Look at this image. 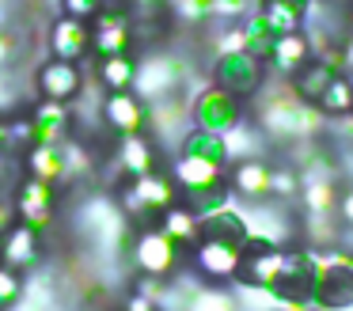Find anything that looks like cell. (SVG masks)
I'll return each instance as SVG.
<instances>
[{
    "mask_svg": "<svg viewBox=\"0 0 353 311\" xmlns=\"http://www.w3.org/2000/svg\"><path fill=\"white\" fill-rule=\"evenodd\" d=\"M183 201V194H179L175 179L171 174H163L160 167L148 174H141V179H130V186L122 190V205L133 212V217H156L160 220L163 212L171 209V205Z\"/></svg>",
    "mask_w": 353,
    "mask_h": 311,
    "instance_id": "1",
    "label": "cell"
},
{
    "mask_svg": "<svg viewBox=\"0 0 353 311\" xmlns=\"http://www.w3.org/2000/svg\"><path fill=\"white\" fill-rule=\"evenodd\" d=\"M312 308H319V311H350L353 308V254L323 250Z\"/></svg>",
    "mask_w": 353,
    "mask_h": 311,
    "instance_id": "2",
    "label": "cell"
},
{
    "mask_svg": "<svg viewBox=\"0 0 353 311\" xmlns=\"http://www.w3.org/2000/svg\"><path fill=\"white\" fill-rule=\"evenodd\" d=\"M213 83L247 103L251 95H259V91L266 88V61L251 57L247 50L221 53V57L213 61Z\"/></svg>",
    "mask_w": 353,
    "mask_h": 311,
    "instance_id": "3",
    "label": "cell"
},
{
    "mask_svg": "<svg viewBox=\"0 0 353 311\" xmlns=\"http://www.w3.org/2000/svg\"><path fill=\"white\" fill-rule=\"evenodd\" d=\"M247 114V103L236 95H228L224 88H216V83H209L205 91H198L190 103V121L198 129H209V133H228L232 126H239V121Z\"/></svg>",
    "mask_w": 353,
    "mask_h": 311,
    "instance_id": "4",
    "label": "cell"
},
{
    "mask_svg": "<svg viewBox=\"0 0 353 311\" xmlns=\"http://www.w3.org/2000/svg\"><path fill=\"white\" fill-rule=\"evenodd\" d=\"M179 258H183V247L163 232L160 224H148L145 232L133 239V262L145 277H163L168 281L171 273L179 270Z\"/></svg>",
    "mask_w": 353,
    "mask_h": 311,
    "instance_id": "5",
    "label": "cell"
},
{
    "mask_svg": "<svg viewBox=\"0 0 353 311\" xmlns=\"http://www.w3.org/2000/svg\"><path fill=\"white\" fill-rule=\"evenodd\" d=\"M133 19L125 8H103L92 19V53L99 57H118V53H133Z\"/></svg>",
    "mask_w": 353,
    "mask_h": 311,
    "instance_id": "6",
    "label": "cell"
},
{
    "mask_svg": "<svg viewBox=\"0 0 353 311\" xmlns=\"http://www.w3.org/2000/svg\"><path fill=\"white\" fill-rule=\"evenodd\" d=\"M194 265L198 273L209 281V285H224V281H236L239 277V262H243V247H232V243H213V239H201L194 247Z\"/></svg>",
    "mask_w": 353,
    "mask_h": 311,
    "instance_id": "7",
    "label": "cell"
},
{
    "mask_svg": "<svg viewBox=\"0 0 353 311\" xmlns=\"http://www.w3.org/2000/svg\"><path fill=\"white\" fill-rule=\"evenodd\" d=\"M34 88H39V99H54V103H72L84 88V72H80L77 61H57L50 57L46 65L34 76Z\"/></svg>",
    "mask_w": 353,
    "mask_h": 311,
    "instance_id": "8",
    "label": "cell"
},
{
    "mask_svg": "<svg viewBox=\"0 0 353 311\" xmlns=\"http://www.w3.org/2000/svg\"><path fill=\"white\" fill-rule=\"evenodd\" d=\"M103 121H107L110 133H118V137L145 133L148 106H145V99L133 95V91H110V95L103 99Z\"/></svg>",
    "mask_w": 353,
    "mask_h": 311,
    "instance_id": "9",
    "label": "cell"
},
{
    "mask_svg": "<svg viewBox=\"0 0 353 311\" xmlns=\"http://www.w3.org/2000/svg\"><path fill=\"white\" fill-rule=\"evenodd\" d=\"M50 53L57 61H84L92 53V23L77 15H57L50 27Z\"/></svg>",
    "mask_w": 353,
    "mask_h": 311,
    "instance_id": "10",
    "label": "cell"
},
{
    "mask_svg": "<svg viewBox=\"0 0 353 311\" xmlns=\"http://www.w3.org/2000/svg\"><path fill=\"white\" fill-rule=\"evenodd\" d=\"M54 205H57V194L50 182L27 179L16 194V217H19V224H31L39 232H46L54 224Z\"/></svg>",
    "mask_w": 353,
    "mask_h": 311,
    "instance_id": "11",
    "label": "cell"
},
{
    "mask_svg": "<svg viewBox=\"0 0 353 311\" xmlns=\"http://www.w3.org/2000/svg\"><path fill=\"white\" fill-rule=\"evenodd\" d=\"M72 129V114L69 103H54V99H42L31 110V144H65Z\"/></svg>",
    "mask_w": 353,
    "mask_h": 311,
    "instance_id": "12",
    "label": "cell"
},
{
    "mask_svg": "<svg viewBox=\"0 0 353 311\" xmlns=\"http://www.w3.org/2000/svg\"><path fill=\"white\" fill-rule=\"evenodd\" d=\"M179 80H183V68H179V61H171V57H152L148 65H137V83H133V88H137L141 95L148 99V103H160V99H171V95H175Z\"/></svg>",
    "mask_w": 353,
    "mask_h": 311,
    "instance_id": "13",
    "label": "cell"
},
{
    "mask_svg": "<svg viewBox=\"0 0 353 311\" xmlns=\"http://www.w3.org/2000/svg\"><path fill=\"white\" fill-rule=\"evenodd\" d=\"M171 179H175L179 194H194V190L201 186H213V182H224L228 179V171H224V163H213V159H198V156H183L179 152L175 163H171Z\"/></svg>",
    "mask_w": 353,
    "mask_h": 311,
    "instance_id": "14",
    "label": "cell"
},
{
    "mask_svg": "<svg viewBox=\"0 0 353 311\" xmlns=\"http://www.w3.org/2000/svg\"><path fill=\"white\" fill-rule=\"evenodd\" d=\"M270 179H274V163H266V159H239L228 171V186L247 201H266Z\"/></svg>",
    "mask_w": 353,
    "mask_h": 311,
    "instance_id": "15",
    "label": "cell"
},
{
    "mask_svg": "<svg viewBox=\"0 0 353 311\" xmlns=\"http://www.w3.org/2000/svg\"><path fill=\"white\" fill-rule=\"evenodd\" d=\"M201 239H213V243H232V247H247L251 239V228H247V217L232 205L224 209H213L201 217Z\"/></svg>",
    "mask_w": 353,
    "mask_h": 311,
    "instance_id": "16",
    "label": "cell"
},
{
    "mask_svg": "<svg viewBox=\"0 0 353 311\" xmlns=\"http://www.w3.org/2000/svg\"><path fill=\"white\" fill-rule=\"evenodd\" d=\"M42 250V232L31 224H16L4 239H0V262L12 265V270H23V265L39 262Z\"/></svg>",
    "mask_w": 353,
    "mask_h": 311,
    "instance_id": "17",
    "label": "cell"
},
{
    "mask_svg": "<svg viewBox=\"0 0 353 311\" xmlns=\"http://www.w3.org/2000/svg\"><path fill=\"white\" fill-rule=\"evenodd\" d=\"M27 163V179H42V182H61L69 174V159H65V144H31L23 152Z\"/></svg>",
    "mask_w": 353,
    "mask_h": 311,
    "instance_id": "18",
    "label": "cell"
},
{
    "mask_svg": "<svg viewBox=\"0 0 353 311\" xmlns=\"http://www.w3.org/2000/svg\"><path fill=\"white\" fill-rule=\"evenodd\" d=\"M118 167H122L130 179H141V174L156 171V144L148 141L145 133L118 137Z\"/></svg>",
    "mask_w": 353,
    "mask_h": 311,
    "instance_id": "19",
    "label": "cell"
},
{
    "mask_svg": "<svg viewBox=\"0 0 353 311\" xmlns=\"http://www.w3.org/2000/svg\"><path fill=\"white\" fill-rule=\"evenodd\" d=\"M312 57H315V53H312L307 34H304V30H292V34L277 38V50H274V57H270V65H274L277 76H296Z\"/></svg>",
    "mask_w": 353,
    "mask_h": 311,
    "instance_id": "20",
    "label": "cell"
},
{
    "mask_svg": "<svg viewBox=\"0 0 353 311\" xmlns=\"http://www.w3.org/2000/svg\"><path fill=\"white\" fill-rule=\"evenodd\" d=\"M334 76H342V72H338V68L330 65V61L312 57L296 76H289V83H292V91H296V95L304 99V103H319V95L330 88V80H334Z\"/></svg>",
    "mask_w": 353,
    "mask_h": 311,
    "instance_id": "21",
    "label": "cell"
},
{
    "mask_svg": "<svg viewBox=\"0 0 353 311\" xmlns=\"http://www.w3.org/2000/svg\"><path fill=\"white\" fill-rule=\"evenodd\" d=\"M160 228L179 243L183 250H194L201 243V217L190 209V205H171L168 212L160 217Z\"/></svg>",
    "mask_w": 353,
    "mask_h": 311,
    "instance_id": "22",
    "label": "cell"
},
{
    "mask_svg": "<svg viewBox=\"0 0 353 311\" xmlns=\"http://www.w3.org/2000/svg\"><path fill=\"white\" fill-rule=\"evenodd\" d=\"M95 68H99V83L107 91H133V83H137V61H133V53L99 57Z\"/></svg>",
    "mask_w": 353,
    "mask_h": 311,
    "instance_id": "23",
    "label": "cell"
},
{
    "mask_svg": "<svg viewBox=\"0 0 353 311\" xmlns=\"http://www.w3.org/2000/svg\"><path fill=\"white\" fill-rule=\"evenodd\" d=\"M277 38H281V34H277V27H274V23H270L262 12H254L251 19L243 23V42H247V53H251V57H259V61H270V57H274Z\"/></svg>",
    "mask_w": 353,
    "mask_h": 311,
    "instance_id": "24",
    "label": "cell"
},
{
    "mask_svg": "<svg viewBox=\"0 0 353 311\" xmlns=\"http://www.w3.org/2000/svg\"><path fill=\"white\" fill-rule=\"evenodd\" d=\"M179 152H183V156H198V159H213V163H224V167H228L224 137H221V133H209V129H198V126L186 129V137H183V144H179Z\"/></svg>",
    "mask_w": 353,
    "mask_h": 311,
    "instance_id": "25",
    "label": "cell"
},
{
    "mask_svg": "<svg viewBox=\"0 0 353 311\" xmlns=\"http://www.w3.org/2000/svg\"><path fill=\"white\" fill-rule=\"evenodd\" d=\"M323 110V118H350L353 114V80L350 76H334L330 80V88L319 95V103H315Z\"/></svg>",
    "mask_w": 353,
    "mask_h": 311,
    "instance_id": "26",
    "label": "cell"
},
{
    "mask_svg": "<svg viewBox=\"0 0 353 311\" xmlns=\"http://www.w3.org/2000/svg\"><path fill=\"white\" fill-rule=\"evenodd\" d=\"M224 137V152H228V163H239V159H259V141H262V129L247 126V121H239V126H232Z\"/></svg>",
    "mask_w": 353,
    "mask_h": 311,
    "instance_id": "27",
    "label": "cell"
},
{
    "mask_svg": "<svg viewBox=\"0 0 353 311\" xmlns=\"http://www.w3.org/2000/svg\"><path fill=\"white\" fill-rule=\"evenodd\" d=\"M186 311H239V303H236V296H232V292L209 285V288H198V292L190 296Z\"/></svg>",
    "mask_w": 353,
    "mask_h": 311,
    "instance_id": "28",
    "label": "cell"
},
{
    "mask_svg": "<svg viewBox=\"0 0 353 311\" xmlns=\"http://www.w3.org/2000/svg\"><path fill=\"white\" fill-rule=\"evenodd\" d=\"M19 292H23V281H19V270H12V265L0 262V308H8V303L19 300Z\"/></svg>",
    "mask_w": 353,
    "mask_h": 311,
    "instance_id": "29",
    "label": "cell"
},
{
    "mask_svg": "<svg viewBox=\"0 0 353 311\" xmlns=\"http://www.w3.org/2000/svg\"><path fill=\"white\" fill-rule=\"evenodd\" d=\"M61 8H65V15H77V19L92 23L95 15L107 8V0H61Z\"/></svg>",
    "mask_w": 353,
    "mask_h": 311,
    "instance_id": "30",
    "label": "cell"
},
{
    "mask_svg": "<svg viewBox=\"0 0 353 311\" xmlns=\"http://www.w3.org/2000/svg\"><path fill=\"white\" fill-rule=\"evenodd\" d=\"M338 220H342V228L353 232V186L338 194Z\"/></svg>",
    "mask_w": 353,
    "mask_h": 311,
    "instance_id": "31",
    "label": "cell"
},
{
    "mask_svg": "<svg viewBox=\"0 0 353 311\" xmlns=\"http://www.w3.org/2000/svg\"><path fill=\"white\" fill-rule=\"evenodd\" d=\"M247 12V0H213V15H243Z\"/></svg>",
    "mask_w": 353,
    "mask_h": 311,
    "instance_id": "32",
    "label": "cell"
},
{
    "mask_svg": "<svg viewBox=\"0 0 353 311\" xmlns=\"http://www.w3.org/2000/svg\"><path fill=\"white\" fill-rule=\"evenodd\" d=\"M19 224V217H16V209H12V205H4L0 201V239H4V235L12 232V228Z\"/></svg>",
    "mask_w": 353,
    "mask_h": 311,
    "instance_id": "33",
    "label": "cell"
},
{
    "mask_svg": "<svg viewBox=\"0 0 353 311\" xmlns=\"http://www.w3.org/2000/svg\"><path fill=\"white\" fill-rule=\"evenodd\" d=\"M125 311H156V300H148V296L133 292L130 300H125Z\"/></svg>",
    "mask_w": 353,
    "mask_h": 311,
    "instance_id": "34",
    "label": "cell"
},
{
    "mask_svg": "<svg viewBox=\"0 0 353 311\" xmlns=\"http://www.w3.org/2000/svg\"><path fill=\"white\" fill-rule=\"evenodd\" d=\"M160 4H163V0H130V8H133L137 15H152V12H160Z\"/></svg>",
    "mask_w": 353,
    "mask_h": 311,
    "instance_id": "35",
    "label": "cell"
},
{
    "mask_svg": "<svg viewBox=\"0 0 353 311\" xmlns=\"http://www.w3.org/2000/svg\"><path fill=\"white\" fill-rule=\"evenodd\" d=\"M8 57H12V34L0 30V65H8Z\"/></svg>",
    "mask_w": 353,
    "mask_h": 311,
    "instance_id": "36",
    "label": "cell"
},
{
    "mask_svg": "<svg viewBox=\"0 0 353 311\" xmlns=\"http://www.w3.org/2000/svg\"><path fill=\"white\" fill-rule=\"evenodd\" d=\"M8 144H12V121L0 118V148H8Z\"/></svg>",
    "mask_w": 353,
    "mask_h": 311,
    "instance_id": "37",
    "label": "cell"
}]
</instances>
